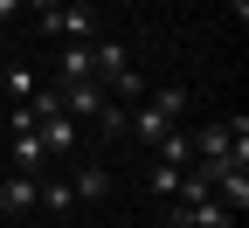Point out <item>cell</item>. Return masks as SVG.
<instances>
[{
	"instance_id": "1",
	"label": "cell",
	"mask_w": 249,
	"mask_h": 228,
	"mask_svg": "<svg viewBox=\"0 0 249 228\" xmlns=\"http://www.w3.org/2000/svg\"><path fill=\"white\" fill-rule=\"evenodd\" d=\"M42 35H49V42H97V14L76 7V0H62V7L42 14Z\"/></svg>"
},
{
	"instance_id": "2",
	"label": "cell",
	"mask_w": 249,
	"mask_h": 228,
	"mask_svg": "<svg viewBox=\"0 0 249 228\" xmlns=\"http://www.w3.org/2000/svg\"><path fill=\"white\" fill-rule=\"evenodd\" d=\"M173 228H235V214L214 201V193L208 201H173Z\"/></svg>"
},
{
	"instance_id": "3",
	"label": "cell",
	"mask_w": 249,
	"mask_h": 228,
	"mask_svg": "<svg viewBox=\"0 0 249 228\" xmlns=\"http://www.w3.org/2000/svg\"><path fill=\"white\" fill-rule=\"evenodd\" d=\"M104 104H111L104 83H62V118H97Z\"/></svg>"
},
{
	"instance_id": "4",
	"label": "cell",
	"mask_w": 249,
	"mask_h": 228,
	"mask_svg": "<svg viewBox=\"0 0 249 228\" xmlns=\"http://www.w3.org/2000/svg\"><path fill=\"white\" fill-rule=\"evenodd\" d=\"M35 193H42L35 173H7L0 180V214H35Z\"/></svg>"
},
{
	"instance_id": "5",
	"label": "cell",
	"mask_w": 249,
	"mask_h": 228,
	"mask_svg": "<svg viewBox=\"0 0 249 228\" xmlns=\"http://www.w3.org/2000/svg\"><path fill=\"white\" fill-rule=\"evenodd\" d=\"M62 83H97V70H90V42H62L55 55V90Z\"/></svg>"
},
{
	"instance_id": "6",
	"label": "cell",
	"mask_w": 249,
	"mask_h": 228,
	"mask_svg": "<svg viewBox=\"0 0 249 228\" xmlns=\"http://www.w3.org/2000/svg\"><path fill=\"white\" fill-rule=\"evenodd\" d=\"M152 159H166V166H180V173H187V166H194V139L173 124V132H160V139H152Z\"/></svg>"
},
{
	"instance_id": "7",
	"label": "cell",
	"mask_w": 249,
	"mask_h": 228,
	"mask_svg": "<svg viewBox=\"0 0 249 228\" xmlns=\"http://www.w3.org/2000/svg\"><path fill=\"white\" fill-rule=\"evenodd\" d=\"M35 132H42V145H49V159H62V152L76 145V118H62V111H55V118H42V124H35Z\"/></svg>"
},
{
	"instance_id": "8",
	"label": "cell",
	"mask_w": 249,
	"mask_h": 228,
	"mask_svg": "<svg viewBox=\"0 0 249 228\" xmlns=\"http://www.w3.org/2000/svg\"><path fill=\"white\" fill-rule=\"evenodd\" d=\"M14 166H21V173H42V166H49L42 132H14Z\"/></svg>"
},
{
	"instance_id": "9",
	"label": "cell",
	"mask_w": 249,
	"mask_h": 228,
	"mask_svg": "<svg viewBox=\"0 0 249 228\" xmlns=\"http://www.w3.org/2000/svg\"><path fill=\"white\" fill-rule=\"evenodd\" d=\"M104 193H111V166H83L70 180V201H104Z\"/></svg>"
},
{
	"instance_id": "10",
	"label": "cell",
	"mask_w": 249,
	"mask_h": 228,
	"mask_svg": "<svg viewBox=\"0 0 249 228\" xmlns=\"http://www.w3.org/2000/svg\"><path fill=\"white\" fill-rule=\"evenodd\" d=\"M145 193H160V201H173V193H180V166H166V159H152V166H145Z\"/></svg>"
},
{
	"instance_id": "11",
	"label": "cell",
	"mask_w": 249,
	"mask_h": 228,
	"mask_svg": "<svg viewBox=\"0 0 249 228\" xmlns=\"http://www.w3.org/2000/svg\"><path fill=\"white\" fill-rule=\"evenodd\" d=\"M7 97H14V104H28V97H35V76H28V70H21V62H14V70H7Z\"/></svg>"
},
{
	"instance_id": "12",
	"label": "cell",
	"mask_w": 249,
	"mask_h": 228,
	"mask_svg": "<svg viewBox=\"0 0 249 228\" xmlns=\"http://www.w3.org/2000/svg\"><path fill=\"white\" fill-rule=\"evenodd\" d=\"M229 21H235V28H249V0H229Z\"/></svg>"
},
{
	"instance_id": "13",
	"label": "cell",
	"mask_w": 249,
	"mask_h": 228,
	"mask_svg": "<svg viewBox=\"0 0 249 228\" xmlns=\"http://www.w3.org/2000/svg\"><path fill=\"white\" fill-rule=\"evenodd\" d=\"M14 14H21V0H0V28H7V21H14Z\"/></svg>"
},
{
	"instance_id": "14",
	"label": "cell",
	"mask_w": 249,
	"mask_h": 228,
	"mask_svg": "<svg viewBox=\"0 0 249 228\" xmlns=\"http://www.w3.org/2000/svg\"><path fill=\"white\" fill-rule=\"evenodd\" d=\"M21 7H42V14H49V7H62V0H21Z\"/></svg>"
}]
</instances>
